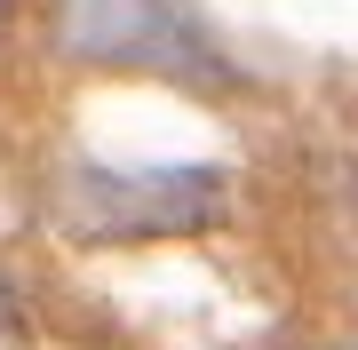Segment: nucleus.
Listing matches in <instances>:
<instances>
[{
	"label": "nucleus",
	"instance_id": "nucleus-1",
	"mask_svg": "<svg viewBox=\"0 0 358 350\" xmlns=\"http://www.w3.org/2000/svg\"><path fill=\"white\" fill-rule=\"evenodd\" d=\"M48 215L72 239H176L223 215V175L215 168H103L72 159L48 183Z\"/></svg>",
	"mask_w": 358,
	"mask_h": 350
},
{
	"label": "nucleus",
	"instance_id": "nucleus-2",
	"mask_svg": "<svg viewBox=\"0 0 358 350\" xmlns=\"http://www.w3.org/2000/svg\"><path fill=\"white\" fill-rule=\"evenodd\" d=\"M48 40L72 64L159 72V80H192V88L231 80V64L183 0H48Z\"/></svg>",
	"mask_w": 358,
	"mask_h": 350
},
{
	"label": "nucleus",
	"instance_id": "nucleus-3",
	"mask_svg": "<svg viewBox=\"0 0 358 350\" xmlns=\"http://www.w3.org/2000/svg\"><path fill=\"white\" fill-rule=\"evenodd\" d=\"M16 319H24V302H16V286L0 279V326H16Z\"/></svg>",
	"mask_w": 358,
	"mask_h": 350
}]
</instances>
